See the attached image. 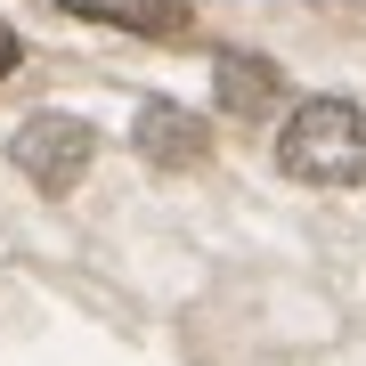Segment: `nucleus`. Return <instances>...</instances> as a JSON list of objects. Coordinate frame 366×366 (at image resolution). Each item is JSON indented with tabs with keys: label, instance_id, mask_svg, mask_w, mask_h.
<instances>
[{
	"label": "nucleus",
	"instance_id": "1",
	"mask_svg": "<svg viewBox=\"0 0 366 366\" xmlns=\"http://www.w3.org/2000/svg\"><path fill=\"white\" fill-rule=\"evenodd\" d=\"M277 163L310 187H366V114L350 98H301L277 131Z\"/></svg>",
	"mask_w": 366,
	"mask_h": 366
},
{
	"label": "nucleus",
	"instance_id": "2",
	"mask_svg": "<svg viewBox=\"0 0 366 366\" xmlns=\"http://www.w3.org/2000/svg\"><path fill=\"white\" fill-rule=\"evenodd\" d=\"M9 163L25 171L41 196H66V187H81V171L98 163V131L81 114H33L25 131L9 139Z\"/></svg>",
	"mask_w": 366,
	"mask_h": 366
},
{
	"label": "nucleus",
	"instance_id": "3",
	"mask_svg": "<svg viewBox=\"0 0 366 366\" xmlns=\"http://www.w3.org/2000/svg\"><path fill=\"white\" fill-rule=\"evenodd\" d=\"M131 139H139V155L155 163V171H196L212 155V131L187 114V106H171V98H147L139 106V131Z\"/></svg>",
	"mask_w": 366,
	"mask_h": 366
},
{
	"label": "nucleus",
	"instance_id": "4",
	"mask_svg": "<svg viewBox=\"0 0 366 366\" xmlns=\"http://www.w3.org/2000/svg\"><path fill=\"white\" fill-rule=\"evenodd\" d=\"M66 16H81V25H114V33H139V41H187V33H196L187 0H66Z\"/></svg>",
	"mask_w": 366,
	"mask_h": 366
},
{
	"label": "nucleus",
	"instance_id": "5",
	"mask_svg": "<svg viewBox=\"0 0 366 366\" xmlns=\"http://www.w3.org/2000/svg\"><path fill=\"white\" fill-rule=\"evenodd\" d=\"M212 90H220V114L261 122L269 106L285 98V74H277L269 57H220V66H212Z\"/></svg>",
	"mask_w": 366,
	"mask_h": 366
},
{
	"label": "nucleus",
	"instance_id": "6",
	"mask_svg": "<svg viewBox=\"0 0 366 366\" xmlns=\"http://www.w3.org/2000/svg\"><path fill=\"white\" fill-rule=\"evenodd\" d=\"M16 57H25V41H16L9 25H0V81H9V74H16Z\"/></svg>",
	"mask_w": 366,
	"mask_h": 366
}]
</instances>
